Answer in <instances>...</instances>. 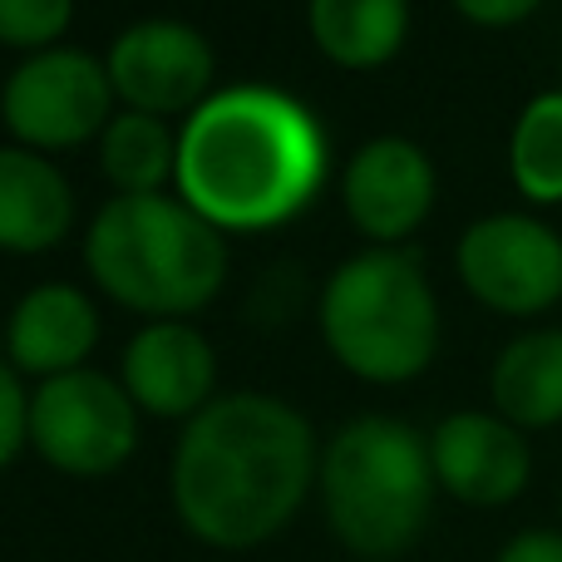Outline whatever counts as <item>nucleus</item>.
Segmentation results:
<instances>
[{
    "mask_svg": "<svg viewBox=\"0 0 562 562\" xmlns=\"http://www.w3.org/2000/svg\"><path fill=\"white\" fill-rule=\"evenodd\" d=\"M494 405L518 429L562 425V330H528L494 360Z\"/></svg>",
    "mask_w": 562,
    "mask_h": 562,
    "instance_id": "nucleus-15",
    "label": "nucleus"
},
{
    "mask_svg": "<svg viewBox=\"0 0 562 562\" xmlns=\"http://www.w3.org/2000/svg\"><path fill=\"white\" fill-rule=\"evenodd\" d=\"M321 330L336 360L366 380H409L435 360L439 306L415 252L375 247L326 281Z\"/></svg>",
    "mask_w": 562,
    "mask_h": 562,
    "instance_id": "nucleus-5",
    "label": "nucleus"
},
{
    "mask_svg": "<svg viewBox=\"0 0 562 562\" xmlns=\"http://www.w3.org/2000/svg\"><path fill=\"white\" fill-rule=\"evenodd\" d=\"M429 459H435L439 484L474 508L514 504L533 474L524 429L484 409H459L439 419V429L429 435Z\"/></svg>",
    "mask_w": 562,
    "mask_h": 562,
    "instance_id": "nucleus-10",
    "label": "nucleus"
},
{
    "mask_svg": "<svg viewBox=\"0 0 562 562\" xmlns=\"http://www.w3.org/2000/svg\"><path fill=\"white\" fill-rule=\"evenodd\" d=\"M114 79L85 49H40L5 79V124L30 148H75L109 119Z\"/></svg>",
    "mask_w": 562,
    "mask_h": 562,
    "instance_id": "nucleus-7",
    "label": "nucleus"
},
{
    "mask_svg": "<svg viewBox=\"0 0 562 562\" xmlns=\"http://www.w3.org/2000/svg\"><path fill=\"white\" fill-rule=\"evenodd\" d=\"M316 474L311 425L272 395H227L188 419L173 454V504L213 548H257L291 524Z\"/></svg>",
    "mask_w": 562,
    "mask_h": 562,
    "instance_id": "nucleus-1",
    "label": "nucleus"
},
{
    "mask_svg": "<svg viewBox=\"0 0 562 562\" xmlns=\"http://www.w3.org/2000/svg\"><path fill=\"white\" fill-rule=\"evenodd\" d=\"M454 5L479 25H514V20L533 15L543 0H454Z\"/></svg>",
    "mask_w": 562,
    "mask_h": 562,
    "instance_id": "nucleus-22",
    "label": "nucleus"
},
{
    "mask_svg": "<svg viewBox=\"0 0 562 562\" xmlns=\"http://www.w3.org/2000/svg\"><path fill=\"white\" fill-rule=\"evenodd\" d=\"M494 562H562V533H553V528H528V533L508 538L504 553Z\"/></svg>",
    "mask_w": 562,
    "mask_h": 562,
    "instance_id": "nucleus-21",
    "label": "nucleus"
},
{
    "mask_svg": "<svg viewBox=\"0 0 562 562\" xmlns=\"http://www.w3.org/2000/svg\"><path fill=\"white\" fill-rule=\"evenodd\" d=\"M409 0H311V35L340 65H380L400 49Z\"/></svg>",
    "mask_w": 562,
    "mask_h": 562,
    "instance_id": "nucleus-16",
    "label": "nucleus"
},
{
    "mask_svg": "<svg viewBox=\"0 0 562 562\" xmlns=\"http://www.w3.org/2000/svg\"><path fill=\"white\" fill-rule=\"evenodd\" d=\"M109 79L138 114L193 109L213 79V45L183 20H138L109 49Z\"/></svg>",
    "mask_w": 562,
    "mask_h": 562,
    "instance_id": "nucleus-9",
    "label": "nucleus"
},
{
    "mask_svg": "<svg viewBox=\"0 0 562 562\" xmlns=\"http://www.w3.org/2000/svg\"><path fill=\"white\" fill-rule=\"evenodd\" d=\"M75 198L55 164L30 148H0V247L40 252L69 233Z\"/></svg>",
    "mask_w": 562,
    "mask_h": 562,
    "instance_id": "nucleus-14",
    "label": "nucleus"
},
{
    "mask_svg": "<svg viewBox=\"0 0 562 562\" xmlns=\"http://www.w3.org/2000/svg\"><path fill=\"white\" fill-rule=\"evenodd\" d=\"M94 281L128 311L178 321L203 311L227 281V243L198 207L164 193H119L85 237Z\"/></svg>",
    "mask_w": 562,
    "mask_h": 562,
    "instance_id": "nucleus-3",
    "label": "nucleus"
},
{
    "mask_svg": "<svg viewBox=\"0 0 562 562\" xmlns=\"http://www.w3.org/2000/svg\"><path fill=\"white\" fill-rule=\"evenodd\" d=\"M435 203V168L409 138H370L346 168V213L366 237L395 243L425 223Z\"/></svg>",
    "mask_w": 562,
    "mask_h": 562,
    "instance_id": "nucleus-11",
    "label": "nucleus"
},
{
    "mask_svg": "<svg viewBox=\"0 0 562 562\" xmlns=\"http://www.w3.org/2000/svg\"><path fill=\"white\" fill-rule=\"evenodd\" d=\"M435 459L405 419L366 415L330 439L321 494L336 538L360 558H395L419 538L435 504Z\"/></svg>",
    "mask_w": 562,
    "mask_h": 562,
    "instance_id": "nucleus-4",
    "label": "nucleus"
},
{
    "mask_svg": "<svg viewBox=\"0 0 562 562\" xmlns=\"http://www.w3.org/2000/svg\"><path fill=\"white\" fill-rule=\"evenodd\" d=\"M459 277L504 316H538L562 296V237L538 217H479L459 243Z\"/></svg>",
    "mask_w": 562,
    "mask_h": 562,
    "instance_id": "nucleus-8",
    "label": "nucleus"
},
{
    "mask_svg": "<svg viewBox=\"0 0 562 562\" xmlns=\"http://www.w3.org/2000/svg\"><path fill=\"white\" fill-rule=\"evenodd\" d=\"M25 435H30V400H25V390H20L15 370L0 366V469L20 454Z\"/></svg>",
    "mask_w": 562,
    "mask_h": 562,
    "instance_id": "nucleus-20",
    "label": "nucleus"
},
{
    "mask_svg": "<svg viewBox=\"0 0 562 562\" xmlns=\"http://www.w3.org/2000/svg\"><path fill=\"white\" fill-rule=\"evenodd\" d=\"M10 360L35 375H65L79 370V360L94 350L99 340V316L89 296L65 281H45L30 296H20L15 316L5 326Z\"/></svg>",
    "mask_w": 562,
    "mask_h": 562,
    "instance_id": "nucleus-13",
    "label": "nucleus"
},
{
    "mask_svg": "<svg viewBox=\"0 0 562 562\" xmlns=\"http://www.w3.org/2000/svg\"><path fill=\"white\" fill-rule=\"evenodd\" d=\"M99 158H104L109 183L124 188L128 198L158 193V188L178 173V148H173V138H168V128L158 124L154 114H138V109L109 119Z\"/></svg>",
    "mask_w": 562,
    "mask_h": 562,
    "instance_id": "nucleus-17",
    "label": "nucleus"
},
{
    "mask_svg": "<svg viewBox=\"0 0 562 562\" xmlns=\"http://www.w3.org/2000/svg\"><path fill=\"white\" fill-rule=\"evenodd\" d=\"M508 168L524 198L533 203H562V89L538 94L518 114L514 144H508Z\"/></svg>",
    "mask_w": 562,
    "mask_h": 562,
    "instance_id": "nucleus-18",
    "label": "nucleus"
},
{
    "mask_svg": "<svg viewBox=\"0 0 562 562\" xmlns=\"http://www.w3.org/2000/svg\"><path fill=\"white\" fill-rule=\"evenodd\" d=\"M30 439L65 474H114L138 445L134 395L99 370L49 375L30 400Z\"/></svg>",
    "mask_w": 562,
    "mask_h": 562,
    "instance_id": "nucleus-6",
    "label": "nucleus"
},
{
    "mask_svg": "<svg viewBox=\"0 0 562 562\" xmlns=\"http://www.w3.org/2000/svg\"><path fill=\"white\" fill-rule=\"evenodd\" d=\"M217 360L203 330L183 321H154L124 350V385L134 405L154 415H198L213 395Z\"/></svg>",
    "mask_w": 562,
    "mask_h": 562,
    "instance_id": "nucleus-12",
    "label": "nucleus"
},
{
    "mask_svg": "<svg viewBox=\"0 0 562 562\" xmlns=\"http://www.w3.org/2000/svg\"><path fill=\"white\" fill-rule=\"evenodd\" d=\"M75 15V0H0V40L20 49H40L59 40Z\"/></svg>",
    "mask_w": 562,
    "mask_h": 562,
    "instance_id": "nucleus-19",
    "label": "nucleus"
},
{
    "mask_svg": "<svg viewBox=\"0 0 562 562\" xmlns=\"http://www.w3.org/2000/svg\"><path fill=\"white\" fill-rule=\"evenodd\" d=\"M326 138L291 94L243 85L188 114L178 188L213 227H272L321 183Z\"/></svg>",
    "mask_w": 562,
    "mask_h": 562,
    "instance_id": "nucleus-2",
    "label": "nucleus"
}]
</instances>
